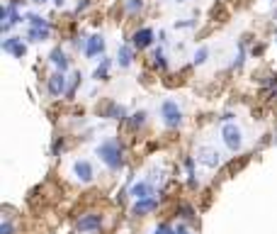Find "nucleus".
<instances>
[{
  "instance_id": "1",
  "label": "nucleus",
  "mask_w": 277,
  "mask_h": 234,
  "mask_svg": "<svg viewBox=\"0 0 277 234\" xmlns=\"http://www.w3.org/2000/svg\"><path fill=\"white\" fill-rule=\"evenodd\" d=\"M95 154H97V159H100L110 171L124 169V149H122V141L117 139V137L102 139L100 144L95 147Z\"/></svg>"
},
{
  "instance_id": "2",
  "label": "nucleus",
  "mask_w": 277,
  "mask_h": 234,
  "mask_svg": "<svg viewBox=\"0 0 277 234\" xmlns=\"http://www.w3.org/2000/svg\"><path fill=\"white\" fill-rule=\"evenodd\" d=\"M161 122L166 124L168 130H177L180 124H183V117H185V113H183V107L177 105V100H170V98H166L163 103H161Z\"/></svg>"
},
{
  "instance_id": "3",
  "label": "nucleus",
  "mask_w": 277,
  "mask_h": 234,
  "mask_svg": "<svg viewBox=\"0 0 277 234\" xmlns=\"http://www.w3.org/2000/svg\"><path fill=\"white\" fill-rule=\"evenodd\" d=\"M222 139H224V147L229 151H241L243 149V130H241L236 122H226L222 127Z\"/></svg>"
},
{
  "instance_id": "4",
  "label": "nucleus",
  "mask_w": 277,
  "mask_h": 234,
  "mask_svg": "<svg viewBox=\"0 0 277 234\" xmlns=\"http://www.w3.org/2000/svg\"><path fill=\"white\" fill-rule=\"evenodd\" d=\"M46 91H49L51 98H66V93H68V78H66V74L56 71V74L49 76V81H46Z\"/></svg>"
},
{
  "instance_id": "5",
  "label": "nucleus",
  "mask_w": 277,
  "mask_h": 234,
  "mask_svg": "<svg viewBox=\"0 0 277 234\" xmlns=\"http://www.w3.org/2000/svg\"><path fill=\"white\" fill-rule=\"evenodd\" d=\"M156 42V32L151 27H138L134 34H131V47L136 49V51H141V49H148L151 44Z\"/></svg>"
},
{
  "instance_id": "6",
  "label": "nucleus",
  "mask_w": 277,
  "mask_h": 234,
  "mask_svg": "<svg viewBox=\"0 0 277 234\" xmlns=\"http://www.w3.org/2000/svg\"><path fill=\"white\" fill-rule=\"evenodd\" d=\"M129 195L134 200H141V197H151L156 195V183H151L148 178H141V181H134L129 186Z\"/></svg>"
},
{
  "instance_id": "7",
  "label": "nucleus",
  "mask_w": 277,
  "mask_h": 234,
  "mask_svg": "<svg viewBox=\"0 0 277 234\" xmlns=\"http://www.w3.org/2000/svg\"><path fill=\"white\" fill-rule=\"evenodd\" d=\"M197 161L202 166H207V169H219L222 166V154L216 149H212V147H200L197 149Z\"/></svg>"
},
{
  "instance_id": "8",
  "label": "nucleus",
  "mask_w": 277,
  "mask_h": 234,
  "mask_svg": "<svg viewBox=\"0 0 277 234\" xmlns=\"http://www.w3.org/2000/svg\"><path fill=\"white\" fill-rule=\"evenodd\" d=\"M105 47H107V42H105V37H102V34H90V37L85 39L83 54L88 59L102 57V54H105Z\"/></svg>"
},
{
  "instance_id": "9",
  "label": "nucleus",
  "mask_w": 277,
  "mask_h": 234,
  "mask_svg": "<svg viewBox=\"0 0 277 234\" xmlns=\"http://www.w3.org/2000/svg\"><path fill=\"white\" fill-rule=\"evenodd\" d=\"M161 203V195H151V197H141V200H134V205H131V215L134 217H144L148 212H153Z\"/></svg>"
},
{
  "instance_id": "10",
  "label": "nucleus",
  "mask_w": 277,
  "mask_h": 234,
  "mask_svg": "<svg viewBox=\"0 0 277 234\" xmlns=\"http://www.w3.org/2000/svg\"><path fill=\"white\" fill-rule=\"evenodd\" d=\"M73 176H75V181H81V183H92L95 169H92V164L88 159H75L73 161Z\"/></svg>"
},
{
  "instance_id": "11",
  "label": "nucleus",
  "mask_w": 277,
  "mask_h": 234,
  "mask_svg": "<svg viewBox=\"0 0 277 234\" xmlns=\"http://www.w3.org/2000/svg\"><path fill=\"white\" fill-rule=\"evenodd\" d=\"M102 227V215H97V212H88V215H83L81 220H78V225H75V229L81 234H90V232H97Z\"/></svg>"
},
{
  "instance_id": "12",
  "label": "nucleus",
  "mask_w": 277,
  "mask_h": 234,
  "mask_svg": "<svg viewBox=\"0 0 277 234\" xmlns=\"http://www.w3.org/2000/svg\"><path fill=\"white\" fill-rule=\"evenodd\" d=\"M3 51L5 54H12L15 59H22L27 54V44L22 42V37H5L3 42Z\"/></svg>"
},
{
  "instance_id": "13",
  "label": "nucleus",
  "mask_w": 277,
  "mask_h": 234,
  "mask_svg": "<svg viewBox=\"0 0 277 234\" xmlns=\"http://www.w3.org/2000/svg\"><path fill=\"white\" fill-rule=\"evenodd\" d=\"M134 59H136V49L131 44H120L117 47V64H120V68H129L134 64Z\"/></svg>"
},
{
  "instance_id": "14",
  "label": "nucleus",
  "mask_w": 277,
  "mask_h": 234,
  "mask_svg": "<svg viewBox=\"0 0 277 234\" xmlns=\"http://www.w3.org/2000/svg\"><path fill=\"white\" fill-rule=\"evenodd\" d=\"M102 117L124 122V120H129V113H127V107H124V105H120V103H107V107L102 110Z\"/></svg>"
},
{
  "instance_id": "15",
  "label": "nucleus",
  "mask_w": 277,
  "mask_h": 234,
  "mask_svg": "<svg viewBox=\"0 0 277 234\" xmlns=\"http://www.w3.org/2000/svg\"><path fill=\"white\" fill-rule=\"evenodd\" d=\"M49 64L54 66L56 71L66 74V71H68V57H66L64 49H61V47H54V49H51V54H49Z\"/></svg>"
},
{
  "instance_id": "16",
  "label": "nucleus",
  "mask_w": 277,
  "mask_h": 234,
  "mask_svg": "<svg viewBox=\"0 0 277 234\" xmlns=\"http://www.w3.org/2000/svg\"><path fill=\"white\" fill-rule=\"evenodd\" d=\"M51 37V27H29L27 29V42L32 44H42Z\"/></svg>"
},
{
  "instance_id": "17",
  "label": "nucleus",
  "mask_w": 277,
  "mask_h": 234,
  "mask_svg": "<svg viewBox=\"0 0 277 234\" xmlns=\"http://www.w3.org/2000/svg\"><path fill=\"white\" fill-rule=\"evenodd\" d=\"M110 68H112V59L110 57H102L100 66L92 71V81H107L110 78Z\"/></svg>"
},
{
  "instance_id": "18",
  "label": "nucleus",
  "mask_w": 277,
  "mask_h": 234,
  "mask_svg": "<svg viewBox=\"0 0 277 234\" xmlns=\"http://www.w3.org/2000/svg\"><path fill=\"white\" fill-rule=\"evenodd\" d=\"M183 166H185V171H187V186H190V188H197V173H194V156H185Z\"/></svg>"
},
{
  "instance_id": "19",
  "label": "nucleus",
  "mask_w": 277,
  "mask_h": 234,
  "mask_svg": "<svg viewBox=\"0 0 277 234\" xmlns=\"http://www.w3.org/2000/svg\"><path fill=\"white\" fill-rule=\"evenodd\" d=\"M151 66H153L156 71H168V59H166V54H163V49L161 47L153 51V57H151Z\"/></svg>"
},
{
  "instance_id": "20",
  "label": "nucleus",
  "mask_w": 277,
  "mask_h": 234,
  "mask_svg": "<svg viewBox=\"0 0 277 234\" xmlns=\"http://www.w3.org/2000/svg\"><path fill=\"white\" fill-rule=\"evenodd\" d=\"M146 117H148V113L146 110H136V113H131L129 115V127L131 130H141V127H144V124H146Z\"/></svg>"
},
{
  "instance_id": "21",
  "label": "nucleus",
  "mask_w": 277,
  "mask_h": 234,
  "mask_svg": "<svg viewBox=\"0 0 277 234\" xmlns=\"http://www.w3.org/2000/svg\"><path fill=\"white\" fill-rule=\"evenodd\" d=\"M25 17H27L25 22H27L29 27H51V22L46 17H42V15H37V12H27Z\"/></svg>"
},
{
  "instance_id": "22",
  "label": "nucleus",
  "mask_w": 277,
  "mask_h": 234,
  "mask_svg": "<svg viewBox=\"0 0 277 234\" xmlns=\"http://www.w3.org/2000/svg\"><path fill=\"white\" fill-rule=\"evenodd\" d=\"M263 83H265V95L268 98H277V76H268Z\"/></svg>"
},
{
  "instance_id": "23",
  "label": "nucleus",
  "mask_w": 277,
  "mask_h": 234,
  "mask_svg": "<svg viewBox=\"0 0 277 234\" xmlns=\"http://www.w3.org/2000/svg\"><path fill=\"white\" fill-rule=\"evenodd\" d=\"M177 215L183 217L185 222H194V220H197V215H194L192 205H180V207H177Z\"/></svg>"
},
{
  "instance_id": "24",
  "label": "nucleus",
  "mask_w": 277,
  "mask_h": 234,
  "mask_svg": "<svg viewBox=\"0 0 277 234\" xmlns=\"http://www.w3.org/2000/svg\"><path fill=\"white\" fill-rule=\"evenodd\" d=\"M207 59H209V49H207V47H200L197 51H194L192 61H194V66H202V64H207Z\"/></svg>"
},
{
  "instance_id": "25",
  "label": "nucleus",
  "mask_w": 277,
  "mask_h": 234,
  "mask_svg": "<svg viewBox=\"0 0 277 234\" xmlns=\"http://www.w3.org/2000/svg\"><path fill=\"white\" fill-rule=\"evenodd\" d=\"M144 10V0H127V12L129 15H136Z\"/></svg>"
},
{
  "instance_id": "26",
  "label": "nucleus",
  "mask_w": 277,
  "mask_h": 234,
  "mask_svg": "<svg viewBox=\"0 0 277 234\" xmlns=\"http://www.w3.org/2000/svg\"><path fill=\"white\" fill-rule=\"evenodd\" d=\"M0 234H15V225H12V220L8 215L3 217V222H0Z\"/></svg>"
},
{
  "instance_id": "27",
  "label": "nucleus",
  "mask_w": 277,
  "mask_h": 234,
  "mask_svg": "<svg viewBox=\"0 0 277 234\" xmlns=\"http://www.w3.org/2000/svg\"><path fill=\"white\" fill-rule=\"evenodd\" d=\"M81 78H83V76H81V71H78V74H73V81L68 83V93H66V98H73V95H75V88L81 85Z\"/></svg>"
},
{
  "instance_id": "28",
  "label": "nucleus",
  "mask_w": 277,
  "mask_h": 234,
  "mask_svg": "<svg viewBox=\"0 0 277 234\" xmlns=\"http://www.w3.org/2000/svg\"><path fill=\"white\" fill-rule=\"evenodd\" d=\"M243 61H246V47L241 44L239 54H236V59H233V68H241V66H243Z\"/></svg>"
},
{
  "instance_id": "29",
  "label": "nucleus",
  "mask_w": 277,
  "mask_h": 234,
  "mask_svg": "<svg viewBox=\"0 0 277 234\" xmlns=\"http://www.w3.org/2000/svg\"><path fill=\"white\" fill-rule=\"evenodd\" d=\"M61 151H64V137H56L51 144V156H58Z\"/></svg>"
},
{
  "instance_id": "30",
  "label": "nucleus",
  "mask_w": 277,
  "mask_h": 234,
  "mask_svg": "<svg viewBox=\"0 0 277 234\" xmlns=\"http://www.w3.org/2000/svg\"><path fill=\"white\" fill-rule=\"evenodd\" d=\"M153 234H173V227L166 225V222H161V225H156V229H153Z\"/></svg>"
},
{
  "instance_id": "31",
  "label": "nucleus",
  "mask_w": 277,
  "mask_h": 234,
  "mask_svg": "<svg viewBox=\"0 0 277 234\" xmlns=\"http://www.w3.org/2000/svg\"><path fill=\"white\" fill-rule=\"evenodd\" d=\"M197 25V20H183V22H175V29H190Z\"/></svg>"
},
{
  "instance_id": "32",
  "label": "nucleus",
  "mask_w": 277,
  "mask_h": 234,
  "mask_svg": "<svg viewBox=\"0 0 277 234\" xmlns=\"http://www.w3.org/2000/svg\"><path fill=\"white\" fill-rule=\"evenodd\" d=\"M173 234H192V232L187 229V225H185V222H177V227H173Z\"/></svg>"
},
{
  "instance_id": "33",
  "label": "nucleus",
  "mask_w": 277,
  "mask_h": 234,
  "mask_svg": "<svg viewBox=\"0 0 277 234\" xmlns=\"http://www.w3.org/2000/svg\"><path fill=\"white\" fill-rule=\"evenodd\" d=\"M90 8V0H78V5H75V15L78 12H83V10Z\"/></svg>"
},
{
  "instance_id": "34",
  "label": "nucleus",
  "mask_w": 277,
  "mask_h": 234,
  "mask_svg": "<svg viewBox=\"0 0 277 234\" xmlns=\"http://www.w3.org/2000/svg\"><path fill=\"white\" fill-rule=\"evenodd\" d=\"M231 120H233V115H231V113L222 115V122H224V124H226V122H231Z\"/></svg>"
},
{
  "instance_id": "35",
  "label": "nucleus",
  "mask_w": 277,
  "mask_h": 234,
  "mask_svg": "<svg viewBox=\"0 0 277 234\" xmlns=\"http://www.w3.org/2000/svg\"><path fill=\"white\" fill-rule=\"evenodd\" d=\"M51 3H54L56 8H64V3H66V0H51Z\"/></svg>"
},
{
  "instance_id": "36",
  "label": "nucleus",
  "mask_w": 277,
  "mask_h": 234,
  "mask_svg": "<svg viewBox=\"0 0 277 234\" xmlns=\"http://www.w3.org/2000/svg\"><path fill=\"white\" fill-rule=\"evenodd\" d=\"M34 5H46V3H51V0H32Z\"/></svg>"
},
{
  "instance_id": "37",
  "label": "nucleus",
  "mask_w": 277,
  "mask_h": 234,
  "mask_svg": "<svg viewBox=\"0 0 277 234\" xmlns=\"http://www.w3.org/2000/svg\"><path fill=\"white\" fill-rule=\"evenodd\" d=\"M175 3H187V0H175Z\"/></svg>"
},
{
  "instance_id": "38",
  "label": "nucleus",
  "mask_w": 277,
  "mask_h": 234,
  "mask_svg": "<svg viewBox=\"0 0 277 234\" xmlns=\"http://www.w3.org/2000/svg\"><path fill=\"white\" fill-rule=\"evenodd\" d=\"M275 34H277V29H275Z\"/></svg>"
}]
</instances>
